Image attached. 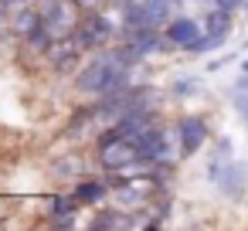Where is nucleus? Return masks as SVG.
<instances>
[{
	"label": "nucleus",
	"mask_w": 248,
	"mask_h": 231,
	"mask_svg": "<svg viewBox=\"0 0 248 231\" xmlns=\"http://www.w3.org/2000/svg\"><path fill=\"white\" fill-rule=\"evenodd\" d=\"M75 89L85 92V95H112V92H123V89H129V68L116 65L109 55H99V58H92L75 75Z\"/></svg>",
	"instance_id": "nucleus-1"
},
{
	"label": "nucleus",
	"mask_w": 248,
	"mask_h": 231,
	"mask_svg": "<svg viewBox=\"0 0 248 231\" xmlns=\"http://www.w3.org/2000/svg\"><path fill=\"white\" fill-rule=\"evenodd\" d=\"M45 28L55 34V38H68L78 31L85 11L78 7V0H45Z\"/></svg>",
	"instance_id": "nucleus-2"
},
{
	"label": "nucleus",
	"mask_w": 248,
	"mask_h": 231,
	"mask_svg": "<svg viewBox=\"0 0 248 231\" xmlns=\"http://www.w3.org/2000/svg\"><path fill=\"white\" fill-rule=\"evenodd\" d=\"M133 143L140 150V160H146V163H173V156H170V133L160 123H150L140 133H133Z\"/></svg>",
	"instance_id": "nucleus-3"
},
{
	"label": "nucleus",
	"mask_w": 248,
	"mask_h": 231,
	"mask_svg": "<svg viewBox=\"0 0 248 231\" xmlns=\"http://www.w3.org/2000/svg\"><path fill=\"white\" fill-rule=\"evenodd\" d=\"M112 34H116V28L109 24L106 14L85 11V17H82V24H78V31H75V41H78L82 51H95V48H106V45L112 41Z\"/></svg>",
	"instance_id": "nucleus-4"
},
{
	"label": "nucleus",
	"mask_w": 248,
	"mask_h": 231,
	"mask_svg": "<svg viewBox=\"0 0 248 231\" xmlns=\"http://www.w3.org/2000/svg\"><path fill=\"white\" fill-rule=\"evenodd\" d=\"M136 160H140V150H136L133 136H123V139H112V143L99 146V163L106 167V173H116V170H123Z\"/></svg>",
	"instance_id": "nucleus-5"
},
{
	"label": "nucleus",
	"mask_w": 248,
	"mask_h": 231,
	"mask_svg": "<svg viewBox=\"0 0 248 231\" xmlns=\"http://www.w3.org/2000/svg\"><path fill=\"white\" fill-rule=\"evenodd\" d=\"M177 136H180V156L190 160V156L207 143L211 129H207V123H204L201 116H184V119L177 123Z\"/></svg>",
	"instance_id": "nucleus-6"
},
{
	"label": "nucleus",
	"mask_w": 248,
	"mask_h": 231,
	"mask_svg": "<svg viewBox=\"0 0 248 231\" xmlns=\"http://www.w3.org/2000/svg\"><path fill=\"white\" fill-rule=\"evenodd\" d=\"M163 34L184 51L187 45H194L201 34H204V21H197V17H187V14H173V21H167L163 24Z\"/></svg>",
	"instance_id": "nucleus-7"
},
{
	"label": "nucleus",
	"mask_w": 248,
	"mask_h": 231,
	"mask_svg": "<svg viewBox=\"0 0 248 231\" xmlns=\"http://www.w3.org/2000/svg\"><path fill=\"white\" fill-rule=\"evenodd\" d=\"M217 190L228 197V200H241L248 194V163L245 160H231L224 167V173L217 177Z\"/></svg>",
	"instance_id": "nucleus-8"
},
{
	"label": "nucleus",
	"mask_w": 248,
	"mask_h": 231,
	"mask_svg": "<svg viewBox=\"0 0 248 231\" xmlns=\"http://www.w3.org/2000/svg\"><path fill=\"white\" fill-rule=\"evenodd\" d=\"M78 55H82V48H78V41H75V34H68V38H55V45L48 48V65L55 68V72H68L75 62H78Z\"/></svg>",
	"instance_id": "nucleus-9"
},
{
	"label": "nucleus",
	"mask_w": 248,
	"mask_h": 231,
	"mask_svg": "<svg viewBox=\"0 0 248 231\" xmlns=\"http://www.w3.org/2000/svg\"><path fill=\"white\" fill-rule=\"evenodd\" d=\"M41 28H45V14L34 11V7H21V11L11 17V31H14V38H21V41H28V38L38 34Z\"/></svg>",
	"instance_id": "nucleus-10"
},
{
	"label": "nucleus",
	"mask_w": 248,
	"mask_h": 231,
	"mask_svg": "<svg viewBox=\"0 0 248 231\" xmlns=\"http://www.w3.org/2000/svg\"><path fill=\"white\" fill-rule=\"evenodd\" d=\"M106 55H109V58H112L116 65H123V68H129V72H133V68H136V65H140V62L146 58V51H143V48H136L133 41H123V45H116V48H109Z\"/></svg>",
	"instance_id": "nucleus-11"
},
{
	"label": "nucleus",
	"mask_w": 248,
	"mask_h": 231,
	"mask_svg": "<svg viewBox=\"0 0 248 231\" xmlns=\"http://www.w3.org/2000/svg\"><path fill=\"white\" fill-rule=\"evenodd\" d=\"M228 163H231V139L221 136V139H217V150L207 156V177H211V184H217V177L224 173Z\"/></svg>",
	"instance_id": "nucleus-12"
},
{
	"label": "nucleus",
	"mask_w": 248,
	"mask_h": 231,
	"mask_svg": "<svg viewBox=\"0 0 248 231\" xmlns=\"http://www.w3.org/2000/svg\"><path fill=\"white\" fill-rule=\"evenodd\" d=\"M112 187H109V180H78L75 184V197L82 200V204H99V200H106V194H109Z\"/></svg>",
	"instance_id": "nucleus-13"
},
{
	"label": "nucleus",
	"mask_w": 248,
	"mask_h": 231,
	"mask_svg": "<svg viewBox=\"0 0 248 231\" xmlns=\"http://www.w3.org/2000/svg\"><path fill=\"white\" fill-rule=\"evenodd\" d=\"M82 200L75 194H51L48 197V217H65V214H78Z\"/></svg>",
	"instance_id": "nucleus-14"
},
{
	"label": "nucleus",
	"mask_w": 248,
	"mask_h": 231,
	"mask_svg": "<svg viewBox=\"0 0 248 231\" xmlns=\"http://www.w3.org/2000/svg\"><path fill=\"white\" fill-rule=\"evenodd\" d=\"M204 31L207 34H231V11H221V7H211V14L204 17Z\"/></svg>",
	"instance_id": "nucleus-15"
},
{
	"label": "nucleus",
	"mask_w": 248,
	"mask_h": 231,
	"mask_svg": "<svg viewBox=\"0 0 248 231\" xmlns=\"http://www.w3.org/2000/svg\"><path fill=\"white\" fill-rule=\"evenodd\" d=\"M143 4H146V14H150V24L153 28L173 21V0H143Z\"/></svg>",
	"instance_id": "nucleus-16"
},
{
	"label": "nucleus",
	"mask_w": 248,
	"mask_h": 231,
	"mask_svg": "<svg viewBox=\"0 0 248 231\" xmlns=\"http://www.w3.org/2000/svg\"><path fill=\"white\" fill-rule=\"evenodd\" d=\"M224 41H228L224 34H207V31H204V34H201L194 45H187L184 51H187V55H207V51H217Z\"/></svg>",
	"instance_id": "nucleus-17"
},
{
	"label": "nucleus",
	"mask_w": 248,
	"mask_h": 231,
	"mask_svg": "<svg viewBox=\"0 0 248 231\" xmlns=\"http://www.w3.org/2000/svg\"><path fill=\"white\" fill-rule=\"evenodd\" d=\"M197 92H201V78L197 75H177L170 82V95H177V99H187V95H197Z\"/></svg>",
	"instance_id": "nucleus-18"
},
{
	"label": "nucleus",
	"mask_w": 248,
	"mask_h": 231,
	"mask_svg": "<svg viewBox=\"0 0 248 231\" xmlns=\"http://www.w3.org/2000/svg\"><path fill=\"white\" fill-rule=\"evenodd\" d=\"M92 231H106V228H129V217L119 214V211H99L95 221L89 224Z\"/></svg>",
	"instance_id": "nucleus-19"
},
{
	"label": "nucleus",
	"mask_w": 248,
	"mask_h": 231,
	"mask_svg": "<svg viewBox=\"0 0 248 231\" xmlns=\"http://www.w3.org/2000/svg\"><path fill=\"white\" fill-rule=\"evenodd\" d=\"M234 112H238V116L245 119V126H248V92H241V89L234 92Z\"/></svg>",
	"instance_id": "nucleus-20"
},
{
	"label": "nucleus",
	"mask_w": 248,
	"mask_h": 231,
	"mask_svg": "<svg viewBox=\"0 0 248 231\" xmlns=\"http://www.w3.org/2000/svg\"><path fill=\"white\" fill-rule=\"evenodd\" d=\"M211 7H221V11H241L245 7V0H211Z\"/></svg>",
	"instance_id": "nucleus-21"
},
{
	"label": "nucleus",
	"mask_w": 248,
	"mask_h": 231,
	"mask_svg": "<svg viewBox=\"0 0 248 231\" xmlns=\"http://www.w3.org/2000/svg\"><path fill=\"white\" fill-rule=\"evenodd\" d=\"M78 214H65V217H51V228H75Z\"/></svg>",
	"instance_id": "nucleus-22"
},
{
	"label": "nucleus",
	"mask_w": 248,
	"mask_h": 231,
	"mask_svg": "<svg viewBox=\"0 0 248 231\" xmlns=\"http://www.w3.org/2000/svg\"><path fill=\"white\" fill-rule=\"evenodd\" d=\"M228 62H231V55H228V58H211V62H207V75H214V72H221V68H224Z\"/></svg>",
	"instance_id": "nucleus-23"
},
{
	"label": "nucleus",
	"mask_w": 248,
	"mask_h": 231,
	"mask_svg": "<svg viewBox=\"0 0 248 231\" xmlns=\"http://www.w3.org/2000/svg\"><path fill=\"white\" fill-rule=\"evenodd\" d=\"M102 4H106V0H78V7H82V11H99Z\"/></svg>",
	"instance_id": "nucleus-24"
},
{
	"label": "nucleus",
	"mask_w": 248,
	"mask_h": 231,
	"mask_svg": "<svg viewBox=\"0 0 248 231\" xmlns=\"http://www.w3.org/2000/svg\"><path fill=\"white\" fill-rule=\"evenodd\" d=\"M234 89H241V92H248V72H241V75L234 78Z\"/></svg>",
	"instance_id": "nucleus-25"
},
{
	"label": "nucleus",
	"mask_w": 248,
	"mask_h": 231,
	"mask_svg": "<svg viewBox=\"0 0 248 231\" xmlns=\"http://www.w3.org/2000/svg\"><path fill=\"white\" fill-rule=\"evenodd\" d=\"M11 4H24V0H0V7H11Z\"/></svg>",
	"instance_id": "nucleus-26"
},
{
	"label": "nucleus",
	"mask_w": 248,
	"mask_h": 231,
	"mask_svg": "<svg viewBox=\"0 0 248 231\" xmlns=\"http://www.w3.org/2000/svg\"><path fill=\"white\" fill-rule=\"evenodd\" d=\"M241 72H248V62H241Z\"/></svg>",
	"instance_id": "nucleus-27"
},
{
	"label": "nucleus",
	"mask_w": 248,
	"mask_h": 231,
	"mask_svg": "<svg viewBox=\"0 0 248 231\" xmlns=\"http://www.w3.org/2000/svg\"><path fill=\"white\" fill-rule=\"evenodd\" d=\"M173 4H187V0H173Z\"/></svg>",
	"instance_id": "nucleus-28"
},
{
	"label": "nucleus",
	"mask_w": 248,
	"mask_h": 231,
	"mask_svg": "<svg viewBox=\"0 0 248 231\" xmlns=\"http://www.w3.org/2000/svg\"><path fill=\"white\" fill-rule=\"evenodd\" d=\"M24 4H28V0H24Z\"/></svg>",
	"instance_id": "nucleus-29"
}]
</instances>
